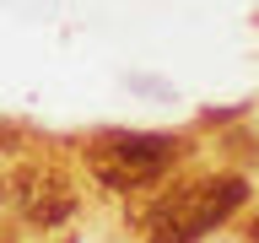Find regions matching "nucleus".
Here are the masks:
<instances>
[{"label": "nucleus", "mask_w": 259, "mask_h": 243, "mask_svg": "<svg viewBox=\"0 0 259 243\" xmlns=\"http://www.w3.org/2000/svg\"><path fill=\"white\" fill-rule=\"evenodd\" d=\"M243 184L238 173H222V178H200V184H184L151 211V243H194L200 232H210L216 222H227L232 211L243 206Z\"/></svg>", "instance_id": "1"}, {"label": "nucleus", "mask_w": 259, "mask_h": 243, "mask_svg": "<svg viewBox=\"0 0 259 243\" xmlns=\"http://www.w3.org/2000/svg\"><path fill=\"white\" fill-rule=\"evenodd\" d=\"M178 157V141L167 135H97L87 146V168H92L97 184L108 189H141V184H157Z\"/></svg>", "instance_id": "2"}, {"label": "nucleus", "mask_w": 259, "mask_h": 243, "mask_svg": "<svg viewBox=\"0 0 259 243\" xmlns=\"http://www.w3.org/2000/svg\"><path fill=\"white\" fill-rule=\"evenodd\" d=\"M0 194H6V200H11L32 227H60L65 216L76 211V189H70V178L54 173V168H38V162L11 168L6 184H0Z\"/></svg>", "instance_id": "3"}, {"label": "nucleus", "mask_w": 259, "mask_h": 243, "mask_svg": "<svg viewBox=\"0 0 259 243\" xmlns=\"http://www.w3.org/2000/svg\"><path fill=\"white\" fill-rule=\"evenodd\" d=\"M6 141H16V135H11V130H6V125H0V146H6Z\"/></svg>", "instance_id": "4"}]
</instances>
